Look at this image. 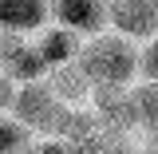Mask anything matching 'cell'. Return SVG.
Here are the masks:
<instances>
[{"label": "cell", "mask_w": 158, "mask_h": 154, "mask_svg": "<svg viewBox=\"0 0 158 154\" xmlns=\"http://www.w3.org/2000/svg\"><path fill=\"white\" fill-rule=\"evenodd\" d=\"M138 154H158V142H154V146H146V150H138Z\"/></svg>", "instance_id": "cell-12"}, {"label": "cell", "mask_w": 158, "mask_h": 154, "mask_svg": "<svg viewBox=\"0 0 158 154\" xmlns=\"http://www.w3.org/2000/svg\"><path fill=\"white\" fill-rule=\"evenodd\" d=\"M48 20V0H0V28L4 32H32Z\"/></svg>", "instance_id": "cell-5"}, {"label": "cell", "mask_w": 158, "mask_h": 154, "mask_svg": "<svg viewBox=\"0 0 158 154\" xmlns=\"http://www.w3.org/2000/svg\"><path fill=\"white\" fill-rule=\"evenodd\" d=\"M83 67L91 83H115V87H127L131 79L138 75V52L131 48L127 36H95L83 52Z\"/></svg>", "instance_id": "cell-1"}, {"label": "cell", "mask_w": 158, "mask_h": 154, "mask_svg": "<svg viewBox=\"0 0 158 154\" xmlns=\"http://www.w3.org/2000/svg\"><path fill=\"white\" fill-rule=\"evenodd\" d=\"M24 154H71V150H67V142H36V146H28Z\"/></svg>", "instance_id": "cell-11"}, {"label": "cell", "mask_w": 158, "mask_h": 154, "mask_svg": "<svg viewBox=\"0 0 158 154\" xmlns=\"http://www.w3.org/2000/svg\"><path fill=\"white\" fill-rule=\"evenodd\" d=\"M56 16L71 32H99L107 24V8L103 0H56Z\"/></svg>", "instance_id": "cell-4"}, {"label": "cell", "mask_w": 158, "mask_h": 154, "mask_svg": "<svg viewBox=\"0 0 158 154\" xmlns=\"http://www.w3.org/2000/svg\"><path fill=\"white\" fill-rule=\"evenodd\" d=\"M16 115L20 123H28L32 131H44V135H56L59 119H63V107H59V99L48 91V87H40V83H28L24 91H16Z\"/></svg>", "instance_id": "cell-3"}, {"label": "cell", "mask_w": 158, "mask_h": 154, "mask_svg": "<svg viewBox=\"0 0 158 154\" xmlns=\"http://www.w3.org/2000/svg\"><path fill=\"white\" fill-rule=\"evenodd\" d=\"M79 52V40L75 32L67 28H56V32H48V36L40 40V56H44V63H52V67H59V63H67V59Z\"/></svg>", "instance_id": "cell-6"}, {"label": "cell", "mask_w": 158, "mask_h": 154, "mask_svg": "<svg viewBox=\"0 0 158 154\" xmlns=\"http://www.w3.org/2000/svg\"><path fill=\"white\" fill-rule=\"evenodd\" d=\"M107 20L127 40H154L158 36V0H111Z\"/></svg>", "instance_id": "cell-2"}, {"label": "cell", "mask_w": 158, "mask_h": 154, "mask_svg": "<svg viewBox=\"0 0 158 154\" xmlns=\"http://www.w3.org/2000/svg\"><path fill=\"white\" fill-rule=\"evenodd\" d=\"M131 103H135V123L138 127L158 131V79H146L138 91H131Z\"/></svg>", "instance_id": "cell-7"}, {"label": "cell", "mask_w": 158, "mask_h": 154, "mask_svg": "<svg viewBox=\"0 0 158 154\" xmlns=\"http://www.w3.org/2000/svg\"><path fill=\"white\" fill-rule=\"evenodd\" d=\"M28 123H12V119H0V154H24L28 150Z\"/></svg>", "instance_id": "cell-9"}, {"label": "cell", "mask_w": 158, "mask_h": 154, "mask_svg": "<svg viewBox=\"0 0 158 154\" xmlns=\"http://www.w3.org/2000/svg\"><path fill=\"white\" fill-rule=\"evenodd\" d=\"M16 103V87H12V75L8 71H0V111L4 107H12Z\"/></svg>", "instance_id": "cell-10"}, {"label": "cell", "mask_w": 158, "mask_h": 154, "mask_svg": "<svg viewBox=\"0 0 158 154\" xmlns=\"http://www.w3.org/2000/svg\"><path fill=\"white\" fill-rule=\"evenodd\" d=\"M52 87H56V95H63V99H83L87 87H91V75H87L83 63H79V67H63V63H59Z\"/></svg>", "instance_id": "cell-8"}]
</instances>
